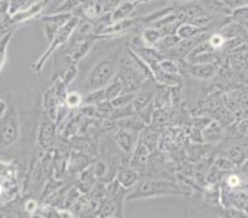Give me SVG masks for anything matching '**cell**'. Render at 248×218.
Returning <instances> with one entry per match:
<instances>
[{"label": "cell", "mask_w": 248, "mask_h": 218, "mask_svg": "<svg viewBox=\"0 0 248 218\" xmlns=\"http://www.w3.org/2000/svg\"><path fill=\"white\" fill-rule=\"evenodd\" d=\"M79 114L82 115L83 117H88V118L96 117V105L82 104L79 106Z\"/></svg>", "instance_id": "cell-25"}, {"label": "cell", "mask_w": 248, "mask_h": 218, "mask_svg": "<svg viewBox=\"0 0 248 218\" xmlns=\"http://www.w3.org/2000/svg\"><path fill=\"white\" fill-rule=\"evenodd\" d=\"M204 143H217L224 138L225 127L217 120H211L202 130Z\"/></svg>", "instance_id": "cell-11"}, {"label": "cell", "mask_w": 248, "mask_h": 218, "mask_svg": "<svg viewBox=\"0 0 248 218\" xmlns=\"http://www.w3.org/2000/svg\"><path fill=\"white\" fill-rule=\"evenodd\" d=\"M207 15H222L230 16L232 9L222 1V0H198Z\"/></svg>", "instance_id": "cell-12"}, {"label": "cell", "mask_w": 248, "mask_h": 218, "mask_svg": "<svg viewBox=\"0 0 248 218\" xmlns=\"http://www.w3.org/2000/svg\"><path fill=\"white\" fill-rule=\"evenodd\" d=\"M243 26H245L246 31H247V33H248V21H247V22H246V24H243Z\"/></svg>", "instance_id": "cell-32"}, {"label": "cell", "mask_w": 248, "mask_h": 218, "mask_svg": "<svg viewBox=\"0 0 248 218\" xmlns=\"http://www.w3.org/2000/svg\"><path fill=\"white\" fill-rule=\"evenodd\" d=\"M24 208H25V211H26V213H29L30 216H35V215H37L38 210H40V206H38V202L36 201V200L30 199L25 202Z\"/></svg>", "instance_id": "cell-27"}, {"label": "cell", "mask_w": 248, "mask_h": 218, "mask_svg": "<svg viewBox=\"0 0 248 218\" xmlns=\"http://www.w3.org/2000/svg\"><path fill=\"white\" fill-rule=\"evenodd\" d=\"M114 141L119 149L125 154H131L139 143V132L124 127L117 128L114 134Z\"/></svg>", "instance_id": "cell-7"}, {"label": "cell", "mask_w": 248, "mask_h": 218, "mask_svg": "<svg viewBox=\"0 0 248 218\" xmlns=\"http://www.w3.org/2000/svg\"><path fill=\"white\" fill-rule=\"evenodd\" d=\"M182 38L177 35V33H172V35H163L158 40L157 44H155V48L161 51V52H166L168 49H172L173 47L177 46L179 44V41Z\"/></svg>", "instance_id": "cell-17"}, {"label": "cell", "mask_w": 248, "mask_h": 218, "mask_svg": "<svg viewBox=\"0 0 248 218\" xmlns=\"http://www.w3.org/2000/svg\"><path fill=\"white\" fill-rule=\"evenodd\" d=\"M104 100H107V98H105V89L104 87L83 94V104L98 105Z\"/></svg>", "instance_id": "cell-18"}, {"label": "cell", "mask_w": 248, "mask_h": 218, "mask_svg": "<svg viewBox=\"0 0 248 218\" xmlns=\"http://www.w3.org/2000/svg\"><path fill=\"white\" fill-rule=\"evenodd\" d=\"M63 104L66 105L69 110L73 109H79L80 105L83 104V94L80 91H68L64 98V101H63Z\"/></svg>", "instance_id": "cell-20"}, {"label": "cell", "mask_w": 248, "mask_h": 218, "mask_svg": "<svg viewBox=\"0 0 248 218\" xmlns=\"http://www.w3.org/2000/svg\"><path fill=\"white\" fill-rule=\"evenodd\" d=\"M241 210H242L243 212H245L246 215H247V217H248V199L246 200V201H245V203L242 204V208H241Z\"/></svg>", "instance_id": "cell-30"}, {"label": "cell", "mask_w": 248, "mask_h": 218, "mask_svg": "<svg viewBox=\"0 0 248 218\" xmlns=\"http://www.w3.org/2000/svg\"><path fill=\"white\" fill-rule=\"evenodd\" d=\"M73 16L72 13H52L47 16L41 17L40 22L42 25V30H44L46 40L49 42L53 40L56 33L58 32L60 28L63 24H66L71 17Z\"/></svg>", "instance_id": "cell-5"}, {"label": "cell", "mask_w": 248, "mask_h": 218, "mask_svg": "<svg viewBox=\"0 0 248 218\" xmlns=\"http://www.w3.org/2000/svg\"><path fill=\"white\" fill-rule=\"evenodd\" d=\"M115 180L124 189L130 191L140 181V173L134 166H120L116 173Z\"/></svg>", "instance_id": "cell-10"}, {"label": "cell", "mask_w": 248, "mask_h": 218, "mask_svg": "<svg viewBox=\"0 0 248 218\" xmlns=\"http://www.w3.org/2000/svg\"><path fill=\"white\" fill-rule=\"evenodd\" d=\"M135 96H136V93H121L120 95H117L116 98L110 100V104L112 105L114 109L128 106V105L132 104Z\"/></svg>", "instance_id": "cell-21"}, {"label": "cell", "mask_w": 248, "mask_h": 218, "mask_svg": "<svg viewBox=\"0 0 248 218\" xmlns=\"http://www.w3.org/2000/svg\"><path fill=\"white\" fill-rule=\"evenodd\" d=\"M247 52H248V47H247Z\"/></svg>", "instance_id": "cell-33"}, {"label": "cell", "mask_w": 248, "mask_h": 218, "mask_svg": "<svg viewBox=\"0 0 248 218\" xmlns=\"http://www.w3.org/2000/svg\"><path fill=\"white\" fill-rule=\"evenodd\" d=\"M29 4H30V0H9V15L15 14L16 11L21 10Z\"/></svg>", "instance_id": "cell-24"}, {"label": "cell", "mask_w": 248, "mask_h": 218, "mask_svg": "<svg viewBox=\"0 0 248 218\" xmlns=\"http://www.w3.org/2000/svg\"><path fill=\"white\" fill-rule=\"evenodd\" d=\"M6 110H8V102L4 99L0 98V117L5 114Z\"/></svg>", "instance_id": "cell-29"}, {"label": "cell", "mask_w": 248, "mask_h": 218, "mask_svg": "<svg viewBox=\"0 0 248 218\" xmlns=\"http://www.w3.org/2000/svg\"><path fill=\"white\" fill-rule=\"evenodd\" d=\"M9 14V0H0V22Z\"/></svg>", "instance_id": "cell-28"}, {"label": "cell", "mask_w": 248, "mask_h": 218, "mask_svg": "<svg viewBox=\"0 0 248 218\" xmlns=\"http://www.w3.org/2000/svg\"><path fill=\"white\" fill-rule=\"evenodd\" d=\"M214 166H215L218 172H224V173H230L232 172V170H234V168H236L233 161H232L231 159L227 158L226 156L218 157V158L215 160Z\"/></svg>", "instance_id": "cell-23"}, {"label": "cell", "mask_w": 248, "mask_h": 218, "mask_svg": "<svg viewBox=\"0 0 248 218\" xmlns=\"http://www.w3.org/2000/svg\"><path fill=\"white\" fill-rule=\"evenodd\" d=\"M248 5V0H237V6Z\"/></svg>", "instance_id": "cell-31"}, {"label": "cell", "mask_w": 248, "mask_h": 218, "mask_svg": "<svg viewBox=\"0 0 248 218\" xmlns=\"http://www.w3.org/2000/svg\"><path fill=\"white\" fill-rule=\"evenodd\" d=\"M155 91H137L136 96H135L134 101H132V107H134L135 112L141 111L143 107H146L147 105H150L151 102L155 99Z\"/></svg>", "instance_id": "cell-13"}, {"label": "cell", "mask_w": 248, "mask_h": 218, "mask_svg": "<svg viewBox=\"0 0 248 218\" xmlns=\"http://www.w3.org/2000/svg\"><path fill=\"white\" fill-rule=\"evenodd\" d=\"M120 51L115 49L108 55L103 56L98 62L94 64L80 85V93L85 94L88 91L96 90L105 87L116 75L119 62H120Z\"/></svg>", "instance_id": "cell-1"}, {"label": "cell", "mask_w": 248, "mask_h": 218, "mask_svg": "<svg viewBox=\"0 0 248 218\" xmlns=\"http://www.w3.org/2000/svg\"><path fill=\"white\" fill-rule=\"evenodd\" d=\"M188 191L184 186L163 179H145L140 180L126 195L127 201L152 199L163 196H186Z\"/></svg>", "instance_id": "cell-2"}, {"label": "cell", "mask_w": 248, "mask_h": 218, "mask_svg": "<svg viewBox=\"0 0 248 218\" xmlns=\"http://www.w3.org/2000/svg\"><path fill=\"white\" fill-rule=\"evenodd\" d=\"M225 156L229 159H231L234 163V165H241V164H243V161L248 158L247 150L243 148V145H231V147L226 150Z\"/></svg>", "instance_id": "cell-14"}, {"label": "cell", "mask_w": 248, "mask_h": 218, "mask_svg": "<svg viewBox=\"0 0 248 218\" xmlns=\"http://www.w3.org/2000/svg\"><path fill=\"white\" fill-rule=\"evenodd\" d=\"M188 75L199 80H210L218 74V66L215 63H189L186 66Z\"/></svg>", "instance_id": "cell-8"}, {"label": "cell", "mask_w": 248, "mask_h": 218, "mask_svg": "<svg viewBox=\"0 0 248 218\" xmlns=\"http://www.w3.org/2000/svg\"><path fill=\"white\" fill-rule=\"evenodd\" d=\"M16 30H17V28L11 29V30H9L8 32L3 36V37L0 38V73H1V71H3L4 64H5V62H6L8 47L11 42V38H13V36H14L15 32H16Z\"/></svg>", "instance_id": "cell-15"}, {"label": "cell", "mask_w": 248, "mask_h": 218, "mask_svg": "<svg viewBox=\"0 0 248 218\" xmlns=\"http://www.w3.org/2000/svg\"><path fill=\"white\" fill-rule=\"evenodd\" d=\"M77 74H78L77 63L68 62V64H67V66L62 69V72L60 73L58 78H60V79L62 80L64 84L69 85V84H72V82H73V80L77 78Z\"/></svg>", "instance_id": "cell-19"}, {"label": "cell", "mask_w": 248, "mask_h": 218, "mask_svg": "<svg viewBox=\"0 0 248 218\" xmlns=\"http://www.w3.org/2000/svg\"><path fill=\"white\" fill-rule=\"evenodd\" d=\"M94 175L98 176V179H101L103 180L104 176H107L108 172H109V166L104 160H99L98 163L94 165Z\"/></svg>", "instance_id": "cell-26"}, {"label": "cell", "mask_w": 248, "mask_h": 218, "mask_svg": "<svg viewBox=\"0 0 248 218\" xmlns=\"http://www.w3.org/2000/svg\"><path fill=\"white\" fill-rule=\"evenodd\" d=\"M140 36H141L142 41L146 44V46L155 47L159 38L162 37V33L158 29L153 28V26H147V28L141 31Z\"/></svg>", "instance_id": "cell-16"}, {"label": "cell", "mask_w": 248, "mask_h": 218, "mask_svg": "<svg viewBox=\"0 0 248 218\" xmlns=\"http://www.w3.org/2000/svg\"><path fill=\"white\" fill-rule=\"evenodd\" d=\"M94 41L95 38L94 36L89 37V35L87 37H84L82 41H78L72 46L71 52L68 53V62L71 63H78L85 58V56L90 52V49L93 48Z\"/></svg>", "instance_id": "cell-9"}, {"label": "cell", "mask_w": 248, "mask_h": 218, "mask_svg": "<svg viewBox=\"0 0 248 218\" xmlns=\"http://www.w3.org/2000/svg\"><path fill=\"white\" fill-rule=\"evenodd\" d=\"M56 137V122L49 118L46 114L41 117L40 126H38L37 143L38 148H41L44 152H47L53 145Z\"/></svg>", "instance_id": "cell-6"}, {"label": "cell", "mask_w": 248, "mask_h": 218, "mask_svg": "<svg viewBox=\"0 0 248 218\" xmlns=\"http://www.w3.org/2000/svg\"><path fill=\"white\" fill-rule=\"evenodd\" d=\"M104 89H105V98H107L108 101L112 100V99L123 93V85L115 78Z\"/></svg>", "instance_id": "cell-22"}, {"label": "cell", "mask_w": 248, "mask_h": 218, "mask_svg": "<svg viewBox=\"0 0 248 218\" xmlns=\"http://www.w3.org/2000/svg\"><path fill=\"white\" fill-rule=\"evenodd\" d=\"M78 25H79V17L72 16L66 24H63L62 26H61L58 32L56 33V36L53 37V40L48 44V47H47V49L45 51L44 55L38 58L35 63H32V69L36 73L42 72V69H44L45 64L47 63L48 58L51 57L58 48H61V47H63L67 44V41H68L69 38L73 36V33L77 31Z\"/></svg>", "instance_id": "cell-4"}, {"label": "cell", "mask_w": 248, "mask_h": 218, "mask_svg": "<svg viewBox=\"0 0 248 218\" xmlns=\"http://www.w3.org/2000/svg\"><path fill=\"white\" fill-rule=\"evenodd\" d=\"M21 125L15 106H8L5 114L0 117V154L5 153L19 142Z\"/></svg>", "instance_id": "cell-3"}]
</instances>
